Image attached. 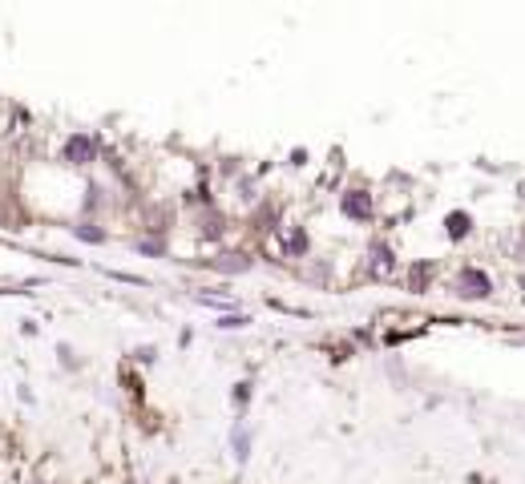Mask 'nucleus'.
Segmentation results:
<instances>
[{"mask_svg": "<svg viewBox=\"0 0 525 484\" xmlns=\"http://www.w3.org/2000/svg\"><path fill=\"white\" fill-rule=\"evenodd\" d=\"M65 154H69V161H89V158H94V141H89V138H73Z\"/></svg>", "mask_w": 525, "mask_h": 484, "instance_id": "obj_1", "label": "nucleus"}, {"mask_svg": "<svg viewBox=\"0 0 525 484\" xmlns=\"http://www.w3.org/2000/svg\"><path fill=\"white\" fill-rule=\"evenodd\" d=\"M522 287H525V283H522Z\"/></svg>", "mask_w": 525, "mask_h": 484, "instance_id": "obj_2", "label": "nucleus"}]
</instances>
